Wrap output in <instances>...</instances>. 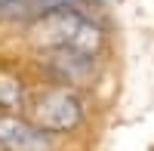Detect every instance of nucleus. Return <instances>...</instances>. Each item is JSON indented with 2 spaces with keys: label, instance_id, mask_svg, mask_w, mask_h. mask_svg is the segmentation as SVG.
<instances>
[{
  "label": "nucleus",
  "instance_id": "nucleus-1",
  "mask_svg": "<svg viewBox=\"0 0 154 151\" xmlns=\"http://www.w3.org/2000/svg\"><path fill=\"white\" fill-rule=\"evenodd\" d=\"M31 40L40 49L71 46V49H80L86 56H99V49L105 46V34H102V28L93 19H86L77 6H59V9L43 12V16L34 19Z\"/></svg>",
  "mask_w": 154,
  "mask_h": 151
},
{
  "label": "nucleus",
  "instance_id": "nucleus-2",
  "mask_svg": "<svg viewBox=\"0 0 154 151\" xmlns=\"http://www.w3.org/2000/svg\"><path fill=\"white\" fill-rule=\"evenodd\" d=\"M28 120L34 127H40L46 133H68L74 127H80L83 120V105L68 86H53V90L40 93L28 108Z\"/></svg>",
  "mask_w": 154,
  "mask_h": 151
},
{
  "label": "nucleus",
  "instance_id": "nucleus-3",
  "mask_svg": "<svg viewBox=\"0 0 154 151\" xmlns=\"http://www.w3.org/2000/svg\"><path fill=\"white\" fill-rule=\"evenodd\" d=\"M93 62H96V56H86L71 46H49L40 53V65L59 83H86L93 77Z\"/></svg>",
  "mask_w": 154,
  "mask_h": 151
},
{
  "label": "nucleus",
  "instance_id": "nucleus-4",
  "mask_svg": "<svg viewBox=\"0 0 154 151\" xmlns=\"http://www.w3.org/2000/svg\"><path fill=\"white\" fill-rule=\"evenodd\" d=\"M0 148L6 151H49V133L16 114H0Z\"/></svg>",
  "mask_w": 154,
  "mask_h": 151
},
{
  "label": "nucleus",
  "instance_id": "nucleus-5",
  "mask_svg": "<svg viewBox=\"0 0 154 151\" xmlns=\"http://www.w3.org/2000/svg\"><path fill=\"white\" fill-rule=\"evenodd\" d=\"M22 105H25V86H22V80L0 71V108L19 111Z\"/></svg>",
  "mask_w": 154,
  "mask_h": 151
}]
</instances>
